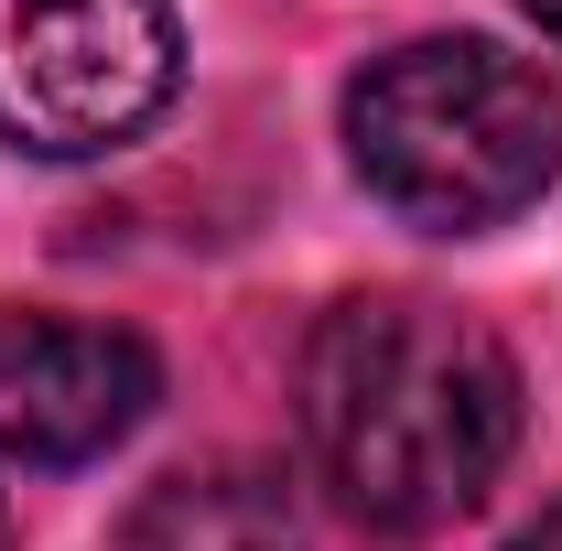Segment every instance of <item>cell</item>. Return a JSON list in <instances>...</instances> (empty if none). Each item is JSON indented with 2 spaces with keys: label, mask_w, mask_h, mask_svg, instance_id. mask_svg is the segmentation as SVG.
<instances>
[{
  "label": "cell",
  "mask_w": 562,
  "mask_h": 551,
  "mask_svg": "<svg viewBox=\"0 0 562 551\" xmlns=\"http://www.w3.org/2000/svg\"><path fill=\"white\" fill-rule=\"evenodd\" d=\"M303 443L347 519L443 530L519 454V357L432 292H347L303 346Z\"/></svg>",
  "instance_id": "cell-1"
},
{
  "label": "cell",
  "mask_w": 562,
  "mask_h": 551,
  "mask_svg": "<svg viewBox=\"0 0 562 551\" xmlns=\"http://www.w3.org/2000/svg\"><path fill=\"white\" fill-rule=\"evenodd\" d=\"M347 162L432 238L508 227L562 173V76L487 33H422L347 87Z\"/></svg>",
  "instance_id": "cell-2"
},
{
  "label": "cell",
  "mask_w": 562,
  "mask_h": 551,
  "mask_svg": "<svg viewBox=\"0 0 562 551\" xmlns=\"http://www.w3.org/2000/svg\"><path fill=\"white\" fill-rule=\"evenodd\" d=\"M184 33L162 0H0V140L87 162L162 120Z\"/></svg>",
  "instance_id": "cell-3"
},
{
  "label": "cell",
  "mask_w": 562,
  "mask_h": 551,
  "mask_svg": "<svg viewBox=\"0 0 562 551\" xmlns=\"http://www.w3.org/2000/svg\"><path fill=\"white\" fill-rule=\"evenodd\" d=\"M151 401H162V357L131 325L0 314V454L11 465H87L131 443Z\"/></svg>",
  "instance_id": "cell-4"
},
{
  "label": "cell",
  "mask_w": 562,
  "mask_h": 551,
  "mask_svg": "<svg viewBox=\"0 0 562 551\" xmlns=\"http://www.w3.org/2000/svg\"><path fill=\"white\" fill-rule=\"evenodd\" d=\"M131 551H303V497L281 465H249V454L173 465L162 486H140Z\"/></svg>",
  "instance_id": "cell-5"
},
{
  "label": "cell",
  "mask_w": 562,
  "mask_h": 551,
  "mask_svg": "<svg viewBox=\"0 0 562 551\" xmlns=\"http://www.w3.org/2000/svg\"><path fill=\"white\" fill-rule=\"evenodd\" d=\"M497 551H562V508H541V519H530L519 541H497Z\"/></svg>",
  "instance_id": "cell-6"
},
{
  "label": "cell",
  "mask_w": 562,
  "mask_h": 551,
  "mask_svg": "<svg viewBox=\"0 0 562 551\" xmlns=\"http://www.w3.org/2000/svg\"><path fill=\"white\" fill-rule=\"evenodd\" d=\"M530 22H541V33H562V0H530Z\"/></svg>",
  "instance_id": "cell-7"
},
{
  "label": "cell",
  "mask_w": 562,
  "mask_h": 551,
  "mask_svg": "<svg viewBox=\"0 0 562 551\" xmlns=\"http://www.w3.org/2000/svg\"><path fill=\"white\" fill-rule=\"evenodd\" d=\"M0 541H11V519H0Z\"/></svg>",
  "instance_id": "cell-8"
}]
</instances>
